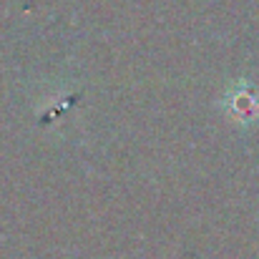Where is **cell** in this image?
<instances>
[{"mask_svg": "<svg viewBox=\"0 0 259 259\" xmlns=\"http://www.w3.org/2000/svg\"><path fill=\"white\" fill-rule=\"evenodd\" d=\"M234 103H237V113H247V116H252V113H254L252 106H257V101H254L252 93H242V96H237Z\"/></svg>", "mask_w": 259, "mask_h": 259, "instance_id": "1", "label": "cell"}]
</instances>
